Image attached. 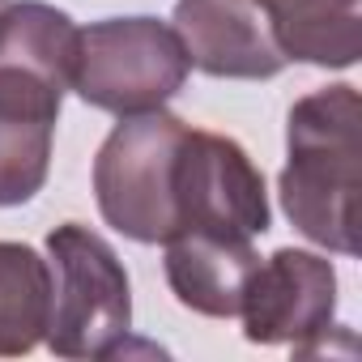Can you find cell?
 <instances>
[{
    "label": "cell",
    "mask_w": 362,
    "mask_h": 362,
    "mask_svg": "<svg viewBox=\"0 0 362 362\" xmlns=\"http://www.w3.org/2000/svg\"><path fill=\"white\" fill-rule=\"evenodd\" d=\"M52 315V264L30 247L0 239V358L43 345Z\"/></svg>",
    "instance_id": "11"
},
{
    "label": "cell",
    "mask_w": 362,
    "mask_h": 362,
    "mask_svg": "<svg viewBox=\"0 0 362 362\" xmlns=\"http://www.w3.org/2000/svg\"><path fill=\"white\" fill-rule=\"evenodd\" d=\"M170 26L188 52V64L209 77L269 81L290 64L256 0H175Z\"/></svg>",
    "instance_id": "8"
},
{
    "label": "cell",
    "mask_w": 362,
    "mask_h": 362,
    "mask_svg": "<svg viewBox=\"0 0 362 362\" xmlns=\"http://www.w3.org/2000/svg\"><path fill=\"white\" fill-rule=\"evenodd\" d=\"M162 247H166V256H162L166 286L188 311L209 315V320L239 315L243 286H247L252 269L260 264L252 239H218V235L179 230Z\"/></svg>",
    "instance_id": "9"
},
{
    "label": "cell",
    "mask_w": 362,
    "mask_h": 362,
    "mask_svg": "<svg viewBox=\"0 0 362 362\" xmlns=\"http://www.w3.org/2000/svg\"><path fill=\"white\" fill-rule=\"evenodd\" d=\"M175 209H179V230L218 239H256L273 222L264 170L235 136L205 128H188L184 145H179Z\"/></svg>",
    "instance_id": "6"
},
{
    "label": "cell",
    "mask_w": 362,
    "mask_h": 362,
    "mask_svg": "<svg viewBox=\"0 0 362 362\" xmlns=\"http://www.w3.org/2000/svg\"><path fill=\"white\" fill-rule=\"evenodd\" d=\"M188 73L192 64L175 26L158 18H103L81 30L73 90L98 111L141 115L166 107Z\"/></svg>",
    "instance_id": "5"
},
{
    "label": "cell",
    "mask_w": 362,
    "mask_h": 362,
    "mask_svg": "<svg viewBox=\"0 0 362 362\" xmlns=\"http://www.w3.org/2000/svg\"><path fill=\"white\" fill-rule=\"evenodd\" d=\"M52 315L43 345L56 358H111L132 332V286L115 247L81 222L47 235Z\"/></svg>",
    "instance_id": "4"
},
{
    "label": "cell",
    "mask_w": 362,
    "mask_h": 362,
    "mask_svg": "<svg viewBox=\"0 0 362 362\" xmlns=\"http://www.w3.org/2000/svg\"><path fill=\"white\" fill-rule=\"evenodd\" d=\"M192 124L170 111L119 115L94 153V201L103 222L132 243H166L179 230L175 158Z\"/></svg>",
    "instance_id": "3"
},
{
    "label": "cell",
    "mask_w": 362,
    "mask_h": 362,
    "mask_svg": "<svg viewBox=\"0 0 362 362\" xmlns=\"http://www.w3.org/2000/svg\"><path fill=\"white\" fill-rule=\"evenodd\" d=\"M256 5H264V0H256Z\"/></svg>",
    "instance_id": "13"
},
{
    "label": "cell",
    "mask_w": 362,
    "mask_h": 362,
    "mask_svg": "<svg viewBox=\"0 0 362 362\" xmlns=\"http://www.w3.org/2000/svg\"><path fill=\"white\" fill-rule=\"evenodd\" d=\"M337 315V269L332 260L277 247L260 260L243 286L239 320L252 345H294V354H315L328 341Z\"/></svg>",
    "instance_id": "7"
},
{
    "label": "cell",
    "mask_w": 362,
    "mask_h": 362,
    "mask_svg": "<svg viewBox=\"0 0 362 362\" xmlns=\"http://www.w3.org/2000/svg\"><path fill=\"white\" fill-rule=\"evenodd\" d=\"M5 5H9V0H0V9H5Z\"/></svg>",
    "instance_id": "12"
},
{
    "label": "cell",
    "mask_w": 362,
    "mask_h": 362,
    "mask_svg": "<svg viewBox=\"0 0 362 362\" xmlns=\"http://www.w3.org/2000/svg\"><path fill=\"white\" fill-rule=\"evenodd\" d=\"M77 47L81 26L56 5L9 0L0 9V209L35 201L47 184Z\"/></svg>",
    "instance_id": "1"
},
{
    "label": "cell",
    "mask_w": 362,
    "mask_h": 362,
    "mask_svg": "<svg viewBox=\"0 0 362 362\" xmlns=\"http://www.w3.org/2000/svg\"><path fill=\"white\" fill-rule=\"evenodd\" d=\"M273 43L286 60L354 69L362 56V0H264Z\"/></svg>",
    "instance_id": "10"
},
{
    "label": "cell",
    "mask_w": 362,
    "mask_h": 362,
    "mask_svg": "<svg viewBox=\"0 0 362 362\" xmlns=\"http://www.w3.org/2000/svg\"><path fill=\"white\" fill-rule=\"evenodd\" d=\"M358 192L362 98L354 86L337 81L290 107L277 197L303 239L337 256H358Z\"/></svg>",
    "instance_id": "2"
}]
</instances>
